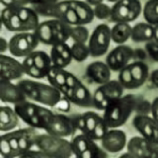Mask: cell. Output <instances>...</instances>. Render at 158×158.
Segmentation results:
<instances>
[{
	"label": "cell",
	"instance_id": "1",
	"mask_svg": "<svg viewBox=\"0 0 158 158\" xmlns=\"http://www.w3.org/2000/svg\"><path fill=\"white\" fill-rule=\"evenodd\" d=\"M39 133V130L32 127L2 132L0 155L3 158H22L25 153L35 146Z\"/></svg>",
	"mask_w": 158,
	"mask_h": 158
},
{
	"label": "cell",
	"instance_id": "2",
	"mask_svg": "<svg viewBox=\"0 0 158 158\" xmlns=\"http://www.w3.org/2000/svg\"><path fill=\"white\" fill-rule=\"evenodd\" d=\"M40 15L33 7H5L1 11V23L11 32H34L41 23Z\"/></svg>",
	"mask_w": 158,
	"mask_h": 158
},
{
	"label": "cell",
	"instance_id": "3",
	"mask_svg": "<svg viewBox=\"0 0 158 158\" xmlns=\"http://www.w3.org/2000/svg\"><path fill=\"white\" fill-rule=\"evenodd\" d=\"M18 85L22 88L29 100L44 106L54 108L63 97L61 92L51 84L31 79H22L18 82Z\"/></svg>",
	"mask_w": 158,
	"mask_h": 158
},
{
	"label": "cell",
	"instance_id": "4",
	"mask_svg": "<svg viewBox=\"0 0 158 158\" xmlns=\"http://www.w3.org/2000/svg\"><path fill=\"white\" fill-rule=\"evenodd\" d=\"M137 99L132 94L123 95L121 98L113 101L105 110L103 118L109 128L118 127L125 125L128 118L135 110Z\"/></svg>",
	"mask_w": 158,
	"mask_h": 158
},
{
	"label": "cell",
	"instance_id": "5",
	"mask_svg": "<svg viewBox=\"0 0 158 158\" xmlns=\"http://www.w3.org/2000/svg\"><path fill=\"white\" fill-rule=\"evenodd\" d=\"M34 32L40 43L54 46L56 44L67 43L68 40H70L71 26L61 20L51 18L40 23Z\"/></svg>",
	"mask_w": 158,
	"mask_h": 158
},
{
	"label": "cell",
	"instance_id": "6",
	"mask_svg": "<svg viewBox=\"0 0 158 158\" xmlns=\"http://www.w3.org/2000/svg\"><path fill=\"white\" fill-rule=\"evenodd\" d=\"M14 109L24 123L37 130L44 131L49 118L53 115V112L49 109L28 100L14 105Z\"/></svg>",
	"mask_w": 158,
	"mask_h": 158
},
{
	"label": "cell",
	"instance_id": "7",
	"mask_svg": "<svg viewBox=\"0 0 158 158\" xmlns=\"http://www.w3.org/2000/svg\"><path fill=\"white\" fill-rule=\"evenodd\" d=\"M35 146L42 150L47 158H68L73 155L71 141L49 133H39Z\"/></svg>",
	"mask_w": 158,
	"mask_h": 158
},
{
	"label": "cell",
	"instance_id": "8",
	"mask_svg": "<svg viewBox=\"0 0 158 158\" xmlns=\"http://www.w3.org/2000/svg\"><path fill=\"white\" fill-rule=\"evenodd\" d=\"M77 130L84 135L93 138L94 140H101L109 130L106 121L95 112H85L73 117Z\"/></svg>",
	"mask_w": 158,
	"mask_h": 158
},
{
	"label": "cell",
	"instance_id": "9",
	"mask_svg": "<svg viewBox=\"0 0 158 158\" xmlns=\"http://www.w3.org/2000/svg\"><path fill=\"white\" fill-rule=\"evenodd\" d=\"M59 91L74 105L83 108L93 106V95L88 88L71 72H68L66 84L59 89Z\"/></svg>",
	"mask_w": 158,
	"mask_h": 158
},
{
	"label": "cell",
	"instance_id": "10",
	"mask_svg": "<svg viewBox=\"0 0 158 158\" xmlns=\"http://www.w3.org/2000/svg\"><path fill=\"white\" fill-rule=\"evenodd\" d=\"M22 63L25 74L35 79L47 78L49 69L52 66L51 56L43 51L33 52L24 57Z\"/></svg>",
	"mask_w": 158,
	"mask_h": 158
},
{
	"label": "cell",
	"instance_id": "11",
	"mask_svg": "<svg viewBox=\"0 0 158 158\" xmlns=\"http://www.w3.org/2000/svg\"><path fill=\"white\" fill-rule=\"evenodd\" d=\"M123 85L118 80H109L101 84L93 94V107L104 111L110 104L123 95Z\"/></svg>",
	"mask_w": 158,
	"mask_h": 158
},
{
	"label": "cell",
	"instance_id": "12",
	"mask_svg": "<svg viewBox=\"0 0 158 158\" xmlns=\"http://www.w3.org/2000/svg\"><path fill=\"white\" fill-rule=\"evenodd\" d=\"M73 155L79 158H105L109 153L101 146H99L96 140L88 135L80 133L75 135L71 140Z\"/></svg>",
	"mask_w": 158,
	"mask_h": 158
},
{
	"label": "cell",
	"instance_id": "13",
	"mask_svg": "<svg viewBox=\"0 0 158 158\" xmlns=\"http://www.w3.org/2000/svg\"><path fill=\"white\" fill-rule=\"evenodd\" d=\"M40 41L35 32H21L15 34L9 40L8 52L14 57H26L36 51Z\"/></svg>",
	"mask_w": 158,
	"mask_h": 158
},
{
	"label": "cell",
	"instance_id": "14",
	"mask_svg": "<svg viewBox=\"0 0 158 158\" xmlns=\"http://www.w3.org/2000/svg\"><path fill=\"white\" fill-rule=\"evenodd\" d=\"M142 8L139 0H118L112 6L110 19L115 23H131L139 17Z\"/></svg>",
	"mask_w": 158,
	"mask_h": 158
},
{
	"label": "cell",
	"instance_id": "15",
	"mask_svg": "<svg viewBox=\"0 0 158 158\" xmlns=\"http://www.w3.org/2000/svg\"><path fill=\"white\" fill-rule=\"evenodd\" d=\"M111 41V28L106 24L98 25L90 35L88 41L91 56L99 57L104 56L108 52Z\"/></svg>",
	"mask_w": 158,
	"mask_h": 158
},
{
	"label": "cell",
	"instance_id": "16",
	"mask_svg": "<svg viewBox=\"0 0 158 158\" xmlns=\"http://www.w3.org/2000/svg\"><path fill=\"white\" fill-rule=\"evenodd\" d=\"M77 127L73 117H67L63 114H54L49 118L44 131L49 135L69 137L75 135Z\"/></svg>",
	"mask_w": 158,
	"mask_h": 158
},
{
	"label": "cell",
	"instance_id": "17",
	"mask_svg": "<svg viewBox=\"0 0 158 158\" xmlns=\"http://www.w3.org/2000/svg\"><path fill=\"white\" fill-rule=\"evenodd\" d=\"M127 150L133 158L158 157V145L144 136H133L127 143Z\"/></svg>",
	"mask_w": 158,
	"mask_h": 158
},
{
	"label": "cell",
	"instance_id": "18",
	"mask_svg": "<svg viewBox=\"0 0 158 158\" xmlns=\"http://www.w3.org/2000/svg\"><path fill=\"white\" fill-rule=\"evenodd\" d=\"M133 58V48L126 44H118L109 52L106 63L112 71H120Z\"/></svg>",
	"mask_w": 158,
	"mask_h": 158
},
{
	"label": "cell",
	"instance_id": "19",
	"mask_svg": "<svg viewBox=\"0 0 158 158\" xmlns=\"http://www.w3.org/2000/svg\"><path fill=\"white\" fill-rule=\"evenodd\" d=\"M25 74L23 63L16 58L6 54H0V75L1 79L5 80H18L21 79Z\"/></svg>",
	"mask_w": 158,
	"mask_h": 158
},
{
	"label": "cell",
	"instance_id": "20",
	"mask_svg": "<svg viewBox=\"0 0 158 158\" xmlns=\"http://www.w3.org/2000/svg\"><path fill=\"white\" fill-rule=\"evenodd\" d=\"M101 146L108 153H118L127 146V135L118 127L109 128L100 140Z\"/></svg>",
	"mask_w": 158,
	"mask_h": 158
},
{
	"label": "cell",
	"instance_id": "21",
	"mask_svg": "<svg viewBox=\"0 0 158 158\" xmlns=\"http://www.w3.org/2000/svg\"><path fill=\"white\" fill-rule=\"evenodd\" d=\"M132 126L142 136L158 145V122L150 116L136 115L132 120Z\"/></svg>",
	"mask_w": 158,
	"mask_h": 158
},
{
	"label": "cell",
	"instance_id": "22",
	"mask_svg": "<svg viewBox=\"0 0 158 158\" xmlns=\"http://www.w3.org/2000/svg\"><path fill=\"white\" fill-rule=\"evenodd\" d=\"M27 99V96L25 95L24 91L18 85V83L14 84L13 81L5 80V79L0 80V100L2 103H10L16 105Z\"/></svg>",
	"mask_w": 158,
	"mask_h": 158
},
{
	"label": "cell",
	"instance_id": "23",
	"mask_svg": "<svg viewBox=\"0 0 158 158\" xmlns=\"http://www.w3.org/2000/svg\"><path fill=\"white\" fill-rule=\"evenodd\" d=\"M51 59L52 66L65 68L73 60L71 54V47L67 43L56 44L52 46L51 48Z\"/></svg>",
	"mask_w": 158,
	"mask_h": 158
},
{
	"label": "cell",
	"instance_id": "24",
	"mask_svg": "<svg viewBox=\"0 0 158 158\" xmlns=\"http://www.w3.org/2000/svg\"><path fill=\"white\" fill-rule=\"evenodd\" d=\"M86 75L92 82L101 85L111 80L112 70L106 62L93 61L86 67Z\"/></svg>",
	"mask_w": 158,
	"mask_h": 158
},
{
	"label": "cell",
	"instance_id": "25",
	"mask_svg": "<svg viewBox=\"0 0 158 158\" xmlns=\"http://www.w3.org/2000/svg\"><path fill=\"white\" fill-rule=\"evenodd\" d=\"M127 68L132 80L133 89H137L142 86L149 77V68L143 61L135 60L132 63H128Z\"/></svg>",
	"mask_w": 158,
	"mask_h": 158
},
{
	"label": "cell",
	"instance_id": "26",
	"mask_svg": "<svg viewBox=\"0 0 158 158\" xmlns=\"http://www.w3.org/2000/svg\"><path fill=\"white\" fill-rule=\"evenodd\" d=\"M20 118L14 108L2 105L0 107V131L6 132L15 130L19 125Z\"/></svg>",
	"mask_w": 158,
	"mask_h": 158
},
{
	"label": "cell",
	"instance_id": "27",
	"mask_svg": "<svg viewBox=\"0 0 158 158\" xmlns=\"http://www.w3.org/2000/svg\"><path fill=\"white\" fill-rule=\"evenodd\" d=\"M131 40L135 43H147L154 40V26L147 22L135 24L131 29Z\"/></svg>",
	"mask_w": 158,
	"mask_h": 158
},
{
	"label": "cell",
	"instance_id": "28",
	"mask_svg": "<svg viewBox=\"0 0 158 158\" xmlns=\"http://www.w3.org/2000/svg\"><path fill=\"white\" fill-rule=\"evenodd\" d=\"M71 4H72L74 10H75L77 13L80 25L90 24L94 20V18H95L92 6L89 5L86 1H81V0H71Z\"/></svg>",
	"mask_w": 158,
	"mask_h": 158
},
{
	"label": "cell",
	"instance_id": "29",
	"mask_svg": "<svg viewBox=\"0 0 158 158\" xmlns=\"http://www.w3.org/2000/svg\"><path fill=\"white\" fill-rule=\"evenodd\" d=\"M132 27L130 23H116L111 29V38L114 43L118 44H123L131 39Z\"/></svg>",
	"mask_w": 158,
	"mask_h": 158
},
{
	"label": "cell",
	"instance_id": "30",
	"mask_svg": "<svg viewBox=\"0 0 158 158\" xmlns=\"http://www.w3.org/2000/svg\"><path fill=\"white\" fill-rule=\"evenodd\" d=\"M69 71L65 70V68H60L56 66H52L47 75L48 83L53 87L57 88L58 90L66 84V78Z\"/></svg>",
	"mask_w": 158,
	"mask_h": 158
},
{
	"label": "cell",
	"instance_id": "31",
	"mask_svg": "<svg viewBox=\"0 0 158 158\" xmlns=\"http://www.w3.org/2000/svg\"><path fill=\"white\" fill-rule=\"evenodd\" d=\"M145 21L153 26L158 24V0H148L142 8Z\"/></svg>",
	"mask_w": 158,
	"mask_h": 158
},
{
	"label": "cell",
	"instance_id": "32",
	"mask_svg": "<svg viewBox=\"0 0 158 158\" xmlns=\"http://www.w3.org/2000/svg\"><path fill=\"white\" fill-rule=\"evenodd\" d=\"M71 54L73 60L77 62H83L91 56L88 44L83 43H74L71 44Z\"/></svg>",
	"mask_w": 158,
	"mask_h": 158
},
{
	"label": "cell",
	"instance_id": "33",
	"mask_svg": "<svg viewBox=\"0 0 158 158\" xmlns=\"http://www.w3.org/2000/svg\"><path fill=\"white\" fill-rule=\"evenodd\" d=\"M90 34L85 25H76L71 26V35L70 39L74 43H83L86 44L89 41Z\"/></svg>",
	"mask_w": 158,
	"mask_h": 158
},
{
	"label": "cell",
	"instance_id": "34",
	"mask_svg": "<svg viewBox=\"0 0 158 158\" xmlns=\"http://www.w3.org/2000/svg\"><path fill=\"white\" fill-rule=\"evenodd\" d=\"M60 20H61V21H63L64 23L70 25V26L80 25L79 18L77 16V13H76L75 10H74L72 4H71V0H68V7L65 10V12L63 13Z\"/></svg>",
	"mask_w": 158,
	"mask_h": 158
},
{
	"label": "cell",
	"instance_id": "35",
	"mask_svg": "<svg viewBox=\"0 0 158 158\" xmlns=\"http://www.w3.org/2000/svg\"><path fill=\"white\" fill-rule=\"evenodd\" d=\"M94 16L99 20H107L111 18L112 14V7L105 3H100L93 7Z\"/></svg>",
	"mask_w": 158,
	"mask_h": 158
},
{
	"label": "cell",
	"instance_id": "36",
	"mask_svg": "<svg viewBox=\"0 0 158 158\" xmlns=\"http://www.w3.org/2000/svg\"><path fill=\"white\" fill-rule=\"evenodd\" d=\"M151 111V103L149 101L145 100V99H141V100H137L135 105V110L137 115H145L148 116Z\"/></svg>",
	"mask_w": 158,
	"mask_h": 158
},
{
	"label": "cell",
	"instance_id": "37",
	"mask_svg": "<svg viewBox=\"0 0 158 158\" xmlns=\"http://www.w3.org/2000/svg\"><path fill=\"white\" fill-rule=\"evenodd\" d=\"M145 51L153 60L158 62V42L154 41V40L147 42L145 44Z\"/></svg>",
	"mask_w": 158,
	"mask_h": 158
},
{
	"label": "cell",
	"instance_id": "38",
	"mask_svg": "<svg viewBox=\"0 0 158 158\" xmlns=\"http://www.w3.org/2000/svg\"><path fill=\"white\" fill-rule=\"evenodd\" d=\"M0 2L4 7L27 6L28 4H30V0H0Z\"/></svg>",
	"mask_w": 158,
	"mask_h": 158
},
{
	"label": "cell",
	"instance_id": "39",
	"mask_svg": "<svg viewBox=\"0 0 158 158\" xmlns=\"http://www.w3.org/2000/svg\"><path fill=\"white\" fill-rule=\"evenodd\" d=\"M70 106H71V102L69 101L67 98H65L63 96L61 100L57 103V105L54 108H56V110H57V111L66 113V112H68L69 110H70Z\"/></svg>",
	"mask_w": 158,
	"mask_h": 158
},
{
	"label": "cell",
	"instance_id": "40",
	"mask_svg": "<svg viewBox=\"0 0 158 158\" xmlns=\"http://www.w3.org/2000/svg\"><path fill=\"white\" fill-rule=\"evenodd\" d=\"M147 52L146 51L142 48H135L133 49V58H135L136 60H140V61H143L144 59L147 57Z\"/></svg>",
	"mask_w": 158,
	"mask_h": 158
},
{
	"label": "cell",
	"instance_id": "41",
	"mask_svg": "<svg viewBox=\"0 0 158 158\" xmlns=\"http://www.w3.org/2000/svg\"><path fill=\"white\" fill-rule=\"evenodd\" d=\"M151 118L153 120H155L158 122V97L153 99V101L151 102Z\"/></svg>",
	"mask_w": 158,
	"mask_h": 158
},
{
	"label": "cell",
	"instance_id": "42",
	"mask_svg": "<svg viewBox=\"0 0 158 158\" xmlns=\"http://www.w3.org/2000/svg\"><path fill=\"white\" fill-rule=\"evenodd\" d=\"M149 79L153 85H154L156 88H158V68L155 69V70H153L149 74Z\"/></svg>",
	"mask_w": 158,
	"mask_h": 158
},
{
	"label": "cell",
	"instance_id": "43",
	"mask_svg": "<svg viewBox=\"0 0 158 158\" xmlns=\"http://www.w3.org/2000/svg\"><path fill=\"white\" fill-rule=\"evenodd\" d=\"M9 49V42L6 39L0 38V52L4 53Z\"/></svg>",
	"mask_w": 158,
	"mask_h": 158
},
{
	"label": "cell",
	"instance_id": "44",
	"mask_svg": "<svg viewBox=\"0 0 158 158\" xmlns=\"http://www.w3.org/2000/svg\"><path fill=\"white\" fill-rule=\"evenodd\" d=\"M59 0H30V4L38 5V4H51L58 2Z\"/></svg>",
	"mask_w": 158,
	"mask_h": 158
},
{
	"label": "cell",
	"instance_id": "45",
	"mask_svg": "<svg viewBox=\"0 0 158 158\" xmlns=\"http://www.w3.org/2000/svg\"><path fill=\"white\" fill-rule=\"evenodd\" d=\"M85 1L89 4V5H91V6H96V5L98 4H100V3H103L104 2V0H85Z\"/></svg>",
	"mask_w": 158,
	"mask_h": 158
},
{
	"label": "cell",
	"instance_id": "46",
	"mask_svg": "<svg viewBox=\"0 0 158 158\" xmlns=\"http://www.w3.org/2000/svg\"><path fill=\"white\" fill-rule=\"evenodd\" d=\"M154 41L158 42V24L154 26Z\"/></svg>",
	"mask_w": 158,
	"mask_h": 158
},
{
	"label": "cell",
	"instance_id": "47",
	"mask_svg": "<svg viewBox=\"0 0 158 158\" xmlns=\"http://www.w3.org/2000/svg\"><path fill=\"white\" fill-rule=\"evenodd\" d=\"M108 2H112V3H116L117 1H118V0H107Z\"/></svg>",
	"mask_w": 158,
	"mask_h": 158
}]
</instances>
